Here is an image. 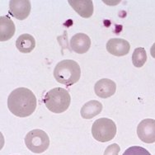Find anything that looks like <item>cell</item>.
<instances>
[{"mask_svg": "<svg viewBox=\"0 0 155 155\" xmlns=\"http://www.w3.org/2000/svg\"><path fill=\"white\" fill-rule=\"evenodd\" d=\"M16 47L21 53H30L36 47V40L30 34H22L17 39Z\"/></svg>", "mask_w": 155, "mask_h": 155, "instance_id": "14", "label": "cell"}, {"mask_svg": "<svg viewBox=\"0 0 155 155\" xmlns=\"http://www.w3.org/2000/svg\"><path fill=\"white\" fill-rule=\"evenodd\" d=\"M47 109L54 113H63L69 108L71 101L69 93L63 87H54L48 91L43 99Z\"/></svg>", "mask_w": 155, "mask_h": 155, "instance_id": "3", "label": "cell"}, {"mask_svg": "<svg viewBox=\"0 0 155 155\" xmlns=\"http://www.w3.org/2000/svg\"><path fill=\"white\" fill-rule=\"evenodd\" d=\"M107 50L115 56H124L129 54L130 45L126 40L120 38L110 39L107 43Z\"/></svg>", "mask_w": 155, "mask_h": 155, "instance_id": "8", "label": "cell"}, {"mask_svg": "<svg viewBox=\"0 0 155 155\" xmlns=\"http://www.w3.org/2000/svg\"><path fill=\"white\" fill-rule=\"evenodd\" d=\"M37 101L35 94L27 87H18L10 93L8 107L18 117H27L35 111Z\"/></svg>", "mask_w": 155, "mask_h": 155, "instance_id": "1", "label": "cell"}, {"mask_svg": "<svg viewBox=\"0 0 155 155\" xmlns=\"http://www.w3.org/2000/svg\"><path fill=\"white\" fill-rule=\"evenodd\" d=\"M68 3L75 12L84 18H89L93 13V3L91 0H69Z\"/></svg>", "mask_w": 155, "mask_h": 155, "instance_id": "11", "label": "cell"}, {"mask_svg": "<svg viewBox=\"0 0 155 155\" xmlns=\"http://www.w3.org/2000/svg\"><path fill=\"white\" fill-rule=\"evenodd\" d=\"M102 110V104L98 101L92 100L86 102L81 108V116L84 119L90 120L101 113Z\"/></svg>", "mask_w": 155, "mask_h": 155, "instance_id": "13", "label": "cell"}, {"mask_svg": "<svg viewBox=\"0 0 155 155\" xmlns=\"http://www.w3.org/2000/svg\"><path fill=\"white\" fill-rule=\"evenodd\" d=\"M31 5L28 0H12L9 2V13L18 20H25L30 15Z\"/></svg>", "mask_w": 155, "mask_h": 155, "instance_id": "7", "label": "cell"}, {"mask_svg": "<svg viewBox=\"0 0 155 155\" xmlns=\"http://www.w3.org/2000/svg\"><path fill=\"white\" fill-rule=\"evenodd\" d=\"M15 25L8 16L0 17V41H6L11 39L15 33Z\"/></svg>", "mask_w": 155, "mask_h": 155, "instance_id": "12", "label": "cell"}, {"mask_svg": "<svg viewBox=\"0 0 155 155\" xmlns=\"http://www.w3.org/2000/svg\"><path fill=\"white\" fill-rule=\"evenodd\" d=\"M92 134L96 140L102 143L113 140L116 134V123L108 118L96 120L92 126Z\"/></svg>", "mask_w": 155, "mask_h": 155, "instance_id": "4", "label": "cell"}, {"mask_svg": "<svg viewBox=\"0 0 155 155\" xmlns=\"http://www.w3.org/2000/svg\"><path fill=\"white\" fill-rule=\"evenodd\" d=\"M120 148L117 143H112L106 149L104 155H118Z\"/></svg>", "mask_w": 155, "mask_h": 155, "instance_id": "17", "label": "cell"}, {"mask_svg": "<svg viewBox=\"0 0 155 155\" xmlns=\"http://www.w3.org/2000/svg\"><path fill=\"white\" fill-rule=\"evenodd\" d=\"M96 95L101 98H108L116 93V84L109 78H102L97 81L94 86Z\"/></svg>", "mask_w": 155, "mask_h": 155, "instance_id": "9", "label": "cell"}, {"mask_svg": "<svg viewBox=\"0 0 155 155\" xmlns=\"http://www.w3.org/2000/svg\"><path fill=\"white\" fill-rule=\"evenodd\" d=\"M137 134L143 143H155V120L144 119L140 121L137 127Z\"/></svg>", "mask_w": 155, "mask_h": 155, "instance_id": "6", "label": "cell"}, {"mask_svg": "<svg viewBox=\"0 0 155 155\" xmlns=\"http://www.w3.org/2000/svg\"><path fill=\"white\" fill-rule=\"evenodd\" d=\"M81 69L76 61L72 60H64L56 64L54 69L55 80L66 86H71L79 80Z\"/></svg>", "mask_w": 155, "mask_h": 155, "instance_id": "2", "label": "cell"}, {"mask_svg": "<svg viewBox=\"0 0 155 155\" xmlns=\"http://www.w3.org/2000/svg\"><path fill=\"white\" fill-rule=\"evenodd\" d=\"M123 155H151V153L143 147L132 146L126 149Z\"/></svg>", "mask_w": 155, "mask_h": 155, "instance_id": "16", "label": "cell"}, {"mask_svg": "<svg viewBox=\"0 0 155 155\" xmlns=\"http://www.w3.org/2000/svg\"><path fill=\"white\" fill-rule=\"evenodd\" d=\"M146 60L147 54L144 48H136L132 54V63H133L134 66L137 67V68H141L142 66L144 65V64L146 63Z\"/></svg>", "mask_w": 155, "mask_h": 155, "instance_id": "15", "label": "cell"}, {"mask_svg": "<svg viewBox=\"0 0 155 155\" xmlns=\"http://www.w3.org/2000/svg\"><path fill=\"white\" fill-rule=\"evenodd\" d=\"M150 54H151L153 58H154L155 59V43L152 45V47L150 49Z\"/></svg>", "mask_w": 155, "mask_h": 155, "instance_id": "18", "label": "cell"}, {"mask_svg": "<svg viewBox=\"0 0 155 155\" xmlns=\"http://www.w3.org/2000/svg\"><path fill=\"white\" fill-rule=\"evenodd\" d=\"M25 143L27 149L35 153H41L47 150L50 146V138L41 130H32L25 137Z\"/></svg>", "mask_w": 155, "mask_h": 155, "instance_id": "5", "label": "cell"}, {"mask_svg": "<svg viewBox=\"0 0 155 155\" xmlns=\"http://www.w3.org/2000/svg\"><path fill=\"white\" fill-rule=\"evenodd\" d=\"M70 46L78 54H84L91 47V39L84 33H77L70 40Z\"/></svg>", "mask_w": 155, "mask_h": 155, "instance_id": "10", "label": "cell"}]
</instances>
